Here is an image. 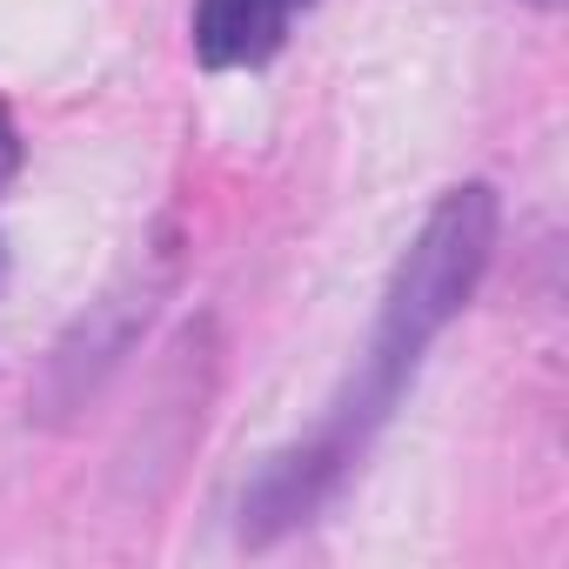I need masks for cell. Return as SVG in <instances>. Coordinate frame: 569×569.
<instances>
[{"label":"cell","mask_w":569,"mask_h":569,"mask_svg":"<svg viewBox=\"0 0 569 569\" xmlns=\"http://www.w3.org/2000/svg\"><path fill=\"white\" fill-rule=\"evenodd\" d=\"M496 221H502L496 214V188H482V181L449 188L436 201V214L422 221L416 248L402 254L389 296H382V316H376V336L362 349L356 382L336 396V409L322 416V429L309 442L268 456V469L248 482V496H241V536L274 542V536L302 529L329 502V489L349 476V462L389 422V409L409 389L422 349L469 309L476 281H482V268L496 254Z\"/></svg>","instance_id":"cell-1"},{"label":"cell","mask_w":569,"mask_h":569,"mask_svg":"<svg viewBox=\"0 0 569 569\" xmlns=\"http://www.w3.org/2000/svg\"><path fill=\"white\" fill-rule=\"evenodd\" d=\"M168 281H174V254H148V261H134V268L114 281L101 302H88V316L68 322V336L48 349V369H41V382H34V422L68 429V422L114 382V369L134 356L141 329L154 322Z\"/></svg>","instance_id":"cell-2"},{"label":"cell","mask_w":569,"mask_h":569,"mask_svg":"<svg viewBox=\"0 0 569 569\" xmlns=\"http://www.w3.org/2000/svg\"><path fill=\"white\" fill-rule=\"evenodd\" d=\"M289 28V0H201L194 8V54L208 68L268 61Z\"/></svg>","instance_id":"cell-3"}]
</instances>
